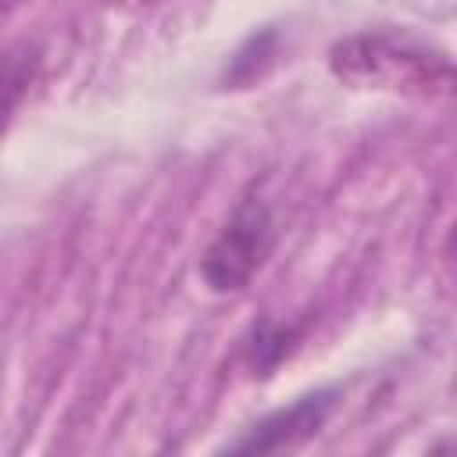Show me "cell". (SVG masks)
<instances>
[{
  "instance_id": "cell-4",
  "label": "cell",
  "mask_w": 457,
  "mask_h": 457,
  "mask_svg": "<svg viewBox=\"0 0 457 457\" xmlns=\"http://www.w3.org/2000/svg\"><path fill=\"white\" fill-rule=\"evenodd\" d=\"M29 71H32L29 50H4L0 54V121L14 107L21 89L29 86Z\"/></svg>"
},
{
  "instance_id": "cell-3",
  "label": "cell",
  "mask_w": 457,
  "mask_h": 457,
  "mask_svg": "<svg viewBox=\"0 0 457 457\" xmlns=\"http://www.w3.org/2000/svg\"><path fill=\"white\" fill-rule=\"evenodd\" d=\"M332 393H311L300 396L296 403H289L286 411H275L271 418H264L261 425H253L243 439H236L228 450L236 453H271V450H289L296 443H303L307 436H314L325 418L332 414Z\"/></svg>"
},
{
  "instance_id": "cell-5",
  "label": "cell",
  "mask_w": 457,
  "mask_h": 457,
  "mask_svg": "<svg viewBox=\"0 0 457 457\" xmlns=\"http://www.w3.org/2000/svg\"><path fill=\"white\" fill-rule=\"evenodd\" d=\"M118 11H139V7H154V4H164V0H104Z\"/></svg>"
},
{
  "instance_id": "cell-2",
  "label": "cell",
  "mask_w": 457,
  "mask_h": 457,
  "mask_svg": "<svg viewBox=\"0 0 457 457\" xmlns=\"http://www.w3.org/2000/svg\"><path fill=\"white\" fill-rule=\"evenodd\" d=\"M271 243H275V225H271L268 207L261 200H243L204 253L200 271L207 286L214 293L243 289L253 278V271L264 264V257L271 253Z\"/></svg>"
},
{
  "instance_id": "cell-1",
  "label": "cell",
  "mask_w": 457,
  "mask_h": 457,
  "mask_svg": "<svg viewBox=\"0 0 457 457\" xmlns=\"http://www.w3.org/2000/svg\"><path fill=\"white\" fill-rule=\"evenodd\" d=\"M328 68L353 89L403 93V96H446L453 86V64L443 50L407 32H357L328 50Z\"/></svg>"
}]
</instances>
